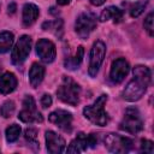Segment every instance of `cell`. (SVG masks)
Instances as JSON below:
<instances>
[{"label":"cell","instance_id":"cell-17","mask_svg":"<svg viewBox=\"0 0 154 154\" xmlns=\"http://www.w3.org/2000/svg\"><path fill=\"white\" fill-rule=\"evenodd\" d=\"M43 76H45V67L37 63L32 64L31 67H30V71H29V81H30V84L36 88L43 79Z\"/></svg>","mask_w":154,"mask_h":154},{"label":"cell","instance_id":"cell-9","mask_svg":"<svg viewBox=\"0 0 154 154\" xmlns=\"http://www.w3.org/2000/svg\"><path fill=\"white\" fill-rule=\"evenodd\" d=\"M30 49H31V38L28 35L20 36L12 51V54H11L12 63L16 65H20L28 58Z\"/></svg>","mask_w":154,"mask_h":154},{"label":"cell","instance_id":"cell-29","mask_svg":"<svg viewBox=\"0 0 154 154\" xmlns=\"http://www.w3.org/2000/svg\"><path fill=\"white\" fill-rule=\"evenodd\" d=\"M105 1H106V0H90L91 5H94V6H100V5H102Z\"/></svg>","mask_w":154,"mask_h":154},{"label":"cell","instance_id":"cell-19","mask_svg":"<svg viewBox=\"0 0 154 154\" xmlns=\"http://www.w3.org/2000/svg\"><path fill=\"white\" fill-rule=\"evenodd\" d=\"M83 53H84L83 47L79 46V47L77 48L75 55H73L72 58H69V59L65 61L66 69H69V70H76V69H78V66L81 65L82 59H83Z\"/></svg>","mask_w":154,"mask_h":154},{"label":"cell","instance_id":"cell-11","mask_svg":"<svg viewBox=\"0 0 154 154\" xmlns=\"http://www.w3.org/2000/svg\"><path fill=\"white\" fill-rule=\"evenodd\" d=\"M36 53L38 58L45 63H52L55 58L57 51L52 41L47 38H41L36 45Z\"/></svg>","mask_w":154,"mask_h":154},{"label":"cell","instance_id":"cell-25","mask_svg":"<svg viewBox=\"0 0 154 154\" xmlns=\"http://www.w3.org/2000/svg\"><path fill=\"white\" fill-rule=\"evenodd\" d=\"M141 152L152 154L154 152V144H153V142L149 141V140H142V142H141Z\"/></svg>","mask_w":154,"mask_h":154},{"label":"cell","instance_id":"cell-24","mask_svg":"<svg viewBox=\"0 0 154 154\" xmlns=\"http://www.w3.org/2000/svg\"><path fill=\"white\" fill-rule=\"evenodd\" d=\"M25 138L26 141L29 142V144L38 148V142H37V131L36 129H32V128H28L25 130Z\"/></svg>","mask_w":154,"mask_h":154},{"label":"cell","instance_id":"cell-23","mask_svg":"<svg viewBox=\"0 0 154 154\" xmlns=\"http://www.w3.org/2000/svg\"><path fill=\"white\" fill-rule=\"evenodd\" d=\"M14 108H16V106H14V102H13V101L8 100V101L4 102V105L1 106V109H0L1 116H2L4 118L11 117V116L13 114V112H14Z\"/></svg>","mask_w":154,"mask_h":154},{"label":"cell","instance_id":"cell-30","mask_svg":"<svg viewBox=\"0 0 154 154\" xmlns=\"http://www.w3.org/2000/svg\"><path fill=\"white\" fill-rule=\"evenodd\" d=\"M70 1H71V0H57V2H58L59 5H67Z\"/></svg>","mask_w":154,"mask_h":154},{"label":"cell","instance_id":"cell-4","mask_svg":"<svg viewBox=\"0 0 154 154\" xmlns=\"http://www.w3.org/2000/svg\"><path fill=\"white\" fill-rule=\"evenodd\" d=\"M119 128L129 134H137L143 129V120L137 108L130 107L125 111L124 118L119 125Z\"/></svg>","mask_w":154,"mask_h":154},{"label":"cell","instance_id":"cell-10","mask_svg":"<svg viewBox=\"0 0 154 154\" xmlns=\"http://www.w3.org/2000/svg\"><path fill=\"white\" fill-rule=\"evenodd\" d=\"M96 143H97V138L94 134L85 135L83 132H79L77 137L70 143L66 152L67 153H81L88 148H94Z\"/></svg>","mask_w":154,"mask_h":154},{"label":"cell","instance_id":"cell-21","mask_svg":"<svg viewBox=\"0 0 154 154\" xmlns=\"http://www.w3.org/2000/svg\"><path fill=\"white\" fill-rule=\"evenodd\" d=\"M20 135V126L17 124H12L6 129V140L7 142H14Z\"/></svg>","mask_w":154,"mask_h":154},{"label":"cell","instance_id":"cell-15","mask_svg":"<svg viewBox=\"0 0 154 154\" xmlns=\"http://www.w3.org/2000/svg\"><path fill=\"white\" fill-rule=\"evenodd\" d=\"M17 87V78L12 72H5L0 77V94L7 95Z\"/></svg>","mask_w":154,"mask_h":154},{"label":"cell","instance_id":"cell-14","mask_svg":"<svg viewBox=\"0 0 154 154\" xmlns=\"http://www.w3.org/2000/svg\"><path fill=\"white\" fill-rule=\"evenodd\" d=\"M46 144H47V150L51 154H58L64 152L65 149V140L60 135L51 130L46 132Z\"/></svg>","mask_w":154,"mask_h":154},{"label":"cell","instance_id":"cell-1","mask_svg":"<svg viewBox=\"0 0 154 154\" xmlns=\"http://www.w3.org/2000/svg\"><path fill=\"white\" fill-rule=\"evenodd\" d=\"M150 70L147 66L137 65L134 67V79H131L123 91V97L126 101L140 100L150 83Z\"/></svg>","mask_w":154,"mask_h":154},{"label":"cell","instance_id":"cell-13","mask_svg":"<svg viewBox=\"0 0 154 154\" xmlns=\"http://www.w3.org/2000/svg\"><path fill=\"white\" fill-rule=\"evenodd\" d=\"M48 120L52 124H55L64 131L71 130V122H72V114L65 109H57L52 112L48 116Z\"/></svg>","mask_w":154,"mask_h":154},{"label":"cell","instance_id":"cell-20","mask_svg":"<svg viewBox=\"0 0 154 154\" xmlns=\"http://www.w3.org/2000/svg\"><path fill=\"white\" fill-rule=\"evenodd\" d=\"M13 43V34L10 31L0 32V54L6 53Z\"/></svg>","mask_w":154,"mask_h":154},{"label":"cell","instance_id":"cell-8","mask_svg":"<svg viewBox=\"0 0 154 154\" xmlns=\"http://www.w3.org/2000/svg\"><path fill=\"white\" fill-rule=\"evenodd\" d=\"M106 54V46L102 41H96L93 45V48L90 51V60H89V69L88 72L90 77H95L99 72V69L103 61Z\"/></svg>","mask_w":154,"mask_h":154},{"label":"cell","instance_id":"cell-26","mask_svg":"<svg viewBox=\"0 0 154 154\" xmlns=\"http://www.w3.org/2000/svg\"><path fill=\"white\" fill-rule=\"evenodd\" d=\"M144 29L147 30V32H148L149 36H153L154 32H153V13L152 12L144 19Z\"/></svg>","mask_w":154,"mask_h":154},{"label":"cell","instance_id":"cell-16","mask_svg":"<svg viewBox=\"0 0 154 154\" xmlns=\"http://www.w3.org/2000/svg\"><path fill=\"white\" fill-rule=\"evenodd\" d=\"M38 7L34 4H25L23 7V24L25 26L31 25L38 17Z\"/></svg>","mask_w":154,"mask_h":154},{"label":"cell","instance_id":"cell-12","mask_svg":"<svg viewBox=\"0 0 154 154\" xmlns=\"http://www.w3.org/2000/svg\"><path fill=\"white\" fill-rule=\"evenodd\" d=\"M129 63L124 59V58H119L116 59L112 63L111 66V72H109V78L113 83H120L123 82V79L125 78V76L129 72Z\"/></svg>","mask_w":154,"mask_h":154},{"label":"cell","instance_id":"cell-18","mask_svg":"<svg viewBox=\"0 0 154 154\" xmlns=\"http://www.w3.org/2000/svg\"><path fill=\"white\" fill-rule=\"evenodd\" d=\"M108 19H113L114 23H119L123 19V12L122 10H119L116 6H108L106 7L101 14H100V20L101 22H106Z\"/></svg>","mask_w":154,"mask_h":154},{"label":"cell","instance_id":"cell-2","mask_svg":"<svg viewBox=\"0 0 154 154\" xmlns=\"http://www.w3.org/2000/svg\"><path fill=\"white\" fill-rule=\"evenodd\" d=\"M107 101V95L102 94L101 96L97 97V100L90 105V106H85L83 108V114L84 117L91 122L95 125L99 126H105L108 123V114L105 111V103Z\"/></svg>","mask_w":154,"mask_h":154},{"label":"cell","instance_id":"cell-28","mask_svg":"<svg viewBox=\"0 0 154 154\" xmlns=\"http://www.w3.org/2000/svg\"><path fill=\"white\" fill-rule=\"evenodd\" d=\"M16 10H17L16 4H13V2H12V4H10V5H8V13H11V14H12V13H14V12H16Z\"/></svg>","mask_w":154,"mask_h":154},{"label":"cell","instance_id":"cell-5","mask_svg":"<svg viewBox=\"0 0 154 154\" xmlns=\"http://www.w3.org/2000/svg\"><path fill=\"white\" fill-rule=\"evenodd\" d=\"M103 142H105V147L112 153H128L134 144V142L130 138L117 134L106 135Z\"/></svg>","mask_w":154,"mask_h":154},{"label":"cell","instance_id":"cell-27","mask_svg":"<svg viewBox=\"0 0 154 154\" xmlns=\"http://www.w3.org/2000/svg\"><path fill=\"white\" fill-rule=\"evenodd\" d=\"M41 105H42L43 108L49 107L52 105V97H51V95H48V94L42 95V97H41Z\"/></svg>","mask_w":154,"mask_h":154},{"label":"cell","instance_id":"cell-3","mask_svg":"<svg viewBox=\"0 0 154 154\" xmlns=\"http://www.w3.org/2000/svg\"><path fill=\"white\" fill-rule=\"evenodd\" d=\"M79 91L81 88L73 79H71L70 77H64L63 83L57 90V95L63 102L76 106L79 101Z\"/></svg>","mask_w":154,"mask_h":154},{"label":"cell","instance_id":"cell-6","mask_svg":"<svg viewBox=\"0 0 154 154\" xmlns=\"http://www.w3.org/2000/svg\"><path fill=\"white\" fill-rule=\"evenodd\" d=\"M96 26V17L91 12L81 13L75 23V30L81 38H87Z\"/></svg>","mask_w":154,"mask_h":154},{"label":"cell","instance_id":"cell-7","mask_svg":"<svg viewBox=\"0 0 154 154\" xmlns=\"http://www.w3.org/2000/svg\"><path fill=\"white\" fill-rule=\"evenodd\" d=\"M18 118L23 122V123H41L42 122V116L41 113L36 109V105L35 101L32 99V96L26 95L23 100V109L19 112Z\"/></svg>","mask_w":154,"mask_h":154},{"label":"cell","instance_id":"cell-22","mask_svg":"<svg viewBox=\"0 0 154 154\" xmlns=\"http://www.w3.org/2000/svg\"><path fill=\"white\" fill-rule=\"evenodd\" d=\"M147 4H148V0H138V1H136L130 7V16L131 17H138L144 11V7L147 6Z\"/></svg>","mask_w":154,"mask_h":154}]
</instances>
